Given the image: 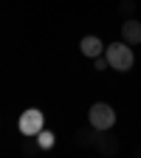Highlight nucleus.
Segmentation results:
<instances>
[{
  "label": "nucleus",
  "instance_id": "nucleus-1",
  "mask_svg": "<svg viewBox=\"0 0 141 158\" xmlns=\"http://www.w3.org/2000/svg\"><path fill=\"white\" fill-rule=\"evenodd\" d=\"M105 56H107V62H110V68L113 71H118V73H127L130 68H133V62H135V56H133V48L124 43H113V45H107L105 48Z\"/></svg>",
  "mask_w": 141,
  "mask_h": 158
},
{
  "label": "nucleus",
  "instance_id": "nucleus-10",
  "mask_svg": "<svg viewBox=\"0 0 141 158\" xmlns=\"http://www.w3.org/2000/svg\"><path fill=\"white\" fill-rule=\"evenodd\" d=\"M93 65H96V71H105V68H110V62H107V56H105V54L93 56Z\"/></svg>",
  "mask_w": 141,
  "mask_h": 158
},
{
  "label": "nucleus",
  "instance_id": "nucleus-7",
  "mask_svg": "<svg viewBox=\"0 0 141 158\" xmlns=\"http://www.w3.org/2000/svg\"><path fill=\"white\" fill-rule=\"evenodd\" d=\"M96 138H99V130L90 127V130H76V144L79 147H96Z\"/></svg>",
  "mask_w": 141,
  "mask_h": 158
},
{
  "label": "nucleus",
  "instance_id": "nucleus-11",
  "mask_svg": "<svg viewBox=\"0 0 141 158\" xmlns=\"http://www.w3.org/2000/svg\"><path fill=\"white\" fill-rule=\"evenodd\" d=\"M23 155H34V152H39V144L37 141H28V144H23V150H20Z\"/></svg>",
  "mask_w": 141,
  "mask_h": 158
},
{
  "label": "nucleus",
  "instance_id": "nucleus-3",
  "mask_svg": "<svg viewBox=\"0 0 141 158\" xmlns=\"http://www.w3.org/2000/svg\"><path fill=\"white\" fill-rule=\"evenodd\" d=\"M43 124H45V116H43V110H37V107L23 110V116H20V122H17L20 133H23L26 138H34L39 130H43Z\"/></svg>",
  "mask_w": 141,
  "mask_h": 158
},
{
  "label": "nucleus",
  "instance_id": "nucleus-8",
  "mask_svg": "<svg viewBox=\"0 0 141 158\" xmlns=\"http://www.w3.org/2000/svg\"><path fill=\"white\" fill-rule=\"evenodd\" d=\"M37 144H39V150H51V147L56 144V135H54L51 130H39V133H37Z\"/></svg>",
  "mask_w": 141,
  "mask_h": 158
},
{
  "label": "nucleus",
  "instance_id": "nucleus-2",
  "mask_svg": "<svg viewBox=\"0 0 141 158\" xmlns=\"http://www.w3.org/2000/svg\"><path fill=\"white\" fill-rule=\"evenodd\" d=\"M88 124H90V127H96L99 133L110 130V127L116 124V110H113L110 105H105V102L90 105V110H88Z\"/></svg>",
  "mask_w": 141,
  "mask_h": 158
},
{
  "label": "nucleus",
  "instance_id": "nucleus-6",
  "mask_svg": "<svg viewBox=\"0 0 141 158\" xmlns=\"http://www.w3.org/2000/svg\"><path fill=\"white\" fill-rule=\"evenodd\" d=\"M79 51L93 59V56H99V54H105V45H102V40H99V37L88 34V37H82V43H79Z\"/></svg>",
  "mask_w": 141,
  "mask_h": 158
},
{
  "label": "nucleus",
  "instance_id": "nucleus-9",
  "mask_svg": "<svg viewBox=\"0 0 141 158\" xmlns=\"http://www.w3.org/2000/svg\"><path fill=\"white\" fill-rule=\"evenodd\" d=\"M118 14H122L124 20L133 17L135 14V3H133V0H122V3H118Z\"/></svg>",
  "mask_w": 141,
  "mask_h": 158
},
{
  "label": "nucleus",
  "instance_id": "nucleus-5",
  "mask_svg": "<svg viewBox=\"0 0 141 158\" xmlns=\"http://www.w3.org/2000/svg\"><path fill=\"white\" fill-rule=\"evenodd\" d=\"M118 150H122V144H118L116 135H107V133H105V135L96 138V152H99V155H116Z\"/></svg>",
  "mask_w": 141,
  "mask_h": 158
},
{
  "label": "nucleus",
  "instance_id": "nucleus-4",
  "mask_svg": "<svg viewBox=\"0 0 141 158\" xmlns=\"http://www.w3.org/2000/svg\"><path fill=\"white\" fill-rule=\"evenodd\" d=\"M122 40L127 45H138L141 43V23L135 17H127L124 20V26H122Z\"/></svg>",
  "mask_w": 141,
  "mask_h": 158
}]
</instances>
